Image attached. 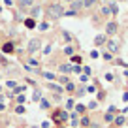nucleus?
Here are the masks:
<instances>
[{"label":"nucleus","mask_w":128,"mask_h":128,"mask_svg":"<svg viewBox=\"0 0 128 128\" xmlns=\"http://www.w3.org/2000/svg\"><path fill=\"white\" fill-rule=\"evenodd\" d=\"M45 13H47V17H51V19H58V17L64 15V10H62L60 4H51V6H47Z\"/></svg>","instance_id":"nucleus-1"},{"label":"nucleus","mask_w":128,"mask_h":128,"mask_svg":"<svg viewBox=\"0 0 128 128\" xmlns=\"http://www.w3.org/2000/svg\"><path fill=\"white\" fill-rule=\"evenodd\" d=\"M40 45H42V42L38 40V38H34V40H32L30 44H28V51H30V53L38 51V49H40Z\"/></svg>","instance_id":"nucleus-2"},{"label":"nucleus","mask_w":128,"mask_h":128,"mask_svg":"<svg viewBox=\"0 0 128 128\" xmlns=\"http://www.w3.org/2000/svg\"><path fill=\"white\" fill-rule=\"evenodd\" d=\"M17 2H19L21 8H30V6L34 4V0H17Z\"/></svg>","instance_id":"nucleus-3"},{"label":"nucleus","mask_w":128,"mask_h":128,"mask_svg":"<svg viewBox=\"0 0 128 128\" xmlns=\"http://www.w3.org/2000/svg\"><path fill=\"white\" fill-rule=\"evenodd\" d=\"M115 30H117V24H115V23H109V24H108V34H113Z\"/></svg>","instance_id":"nucleus-4"},{"label":"nucleus","mask_w":128,"mask_h":128,"mask_svg":"<svg viewBox=\"0 0 128 128\" xmlns=\"http://www.w3.org/2000/svg\"><path fill=\"white\" fill-rule=\"evenodd\" d=\"M2 49H4V53H12L13 51V45L12 44H4V47H2Z\"/></svg>","instance_id":"nucleus-5"},{"label":"nucleus","mask_w":128,"mask_h":128,"mask_svg":"<svg viewBox=\"0 0 128 128\" xmlns=\"http://www.w3.org/2000/svg\"><path fill=\"white\" fill-rule=\"evenodd\" d=\"M94 2L96 0H83V6L85 8H90V6H94Z\"/></svg>","instance_id":"nucleus-6"},{"label":"nucleus","mask_w":128,"mask_h":128,"mask_svg":"<svg viewBox=\"0 0 128 128\" xmlns=\"http://www.w3.org/2000/svg\"><path fill=\"white\" fill-rule=\"evenodd\" d=\"M32 15H34V17L40 15V8H34V10H32Z\"/></svg>","instance_id":"nucleus-7"},{"label":"nucleus","mask_w":128,"mask_h":128,"mask_svg":"<svg viewBox=\"0 0 128 128\" xmlns=\"http://www.w3.org/2000/svg\"><path fill=\"white\" fill-rule=\"evenodd\" d=\"M26 26H28V28H32V26H34V21L28 19V21H26Z\"/></svg>","instance_id":"nucleus-8"},{"label":"nucleus","mask_w":128,"mask_h":128,"mask_svg":"<svg viewBox=\"0 0 128 128\" xmlns=\"http://www.w3.org/2000/svg\"><path fill=\"white\" fill-rule=\"evenodd\" d=\"M109 49H111V51H117V44H109Z\"/></svg>","instance_id":"nucleus-9"},{"label":"nucleus","mask_w":128,"mask_h":128,"mask_svg":"<svg viewBox=\"0 0 128 128\" xmlns=\"http://www.w3.org/2000/svg\"><path fill=\"white\" fill-rule=\"evenodd\" d=\"M66 2H72V0H66Z\"/></svg>","instance_id":"nucleus-10"}]
</instances>
